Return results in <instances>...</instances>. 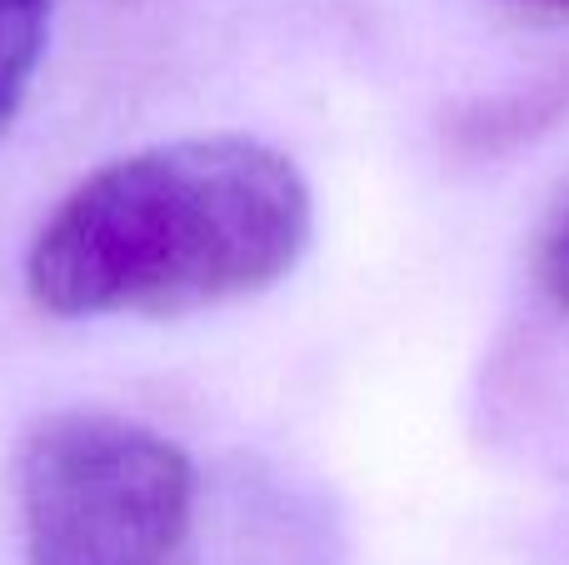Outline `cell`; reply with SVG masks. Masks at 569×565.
Returning a JSON list of instances; mask_svg holds the SVG:
<instances>
[{
	"instance_id": "cell-3",
	"label": "cell",
	"mask_w": 569,
	"mask_h": 565,
	"mask_svg": "<svg viewBox=\"0 0 569 565\" xmlns=\"http://www.w3.org/2000/svg\"><path fill=\"white\" fill-rule=\"evenodd\" d=\"M56 0H0V136L16 120L20 100L30 90V76L40 66Z\"/></svg>"
},
{
	"instance_id": "cell-4",
	"label": "cell",
	"mask_w": 569,
	"mask_h": 565,
	"mask_svg": "<svg viewBox=\"0 0 569 565\" xmlns=\"http://www.w3.org/2000/svg\"><path fill=\"white\" fill-rule=\"evenodd\" d=\"M540 290L555 300V310L569 316V206L555 216L540 246Z\"/></svg>"
},
{
	"instance_id": "cell-1",
	"label": "cell",
	"mask_w": 569,
	"mask_h": 565,
	"mask_svg": "<svg viewBox=\"0 0 569 565\" xmlns=\"http://www.w3.org/2000/svg\"><path fill=\"white\" fill-rule=\"evenodd\" d=\"M315 230L300 166L250 136L146 146L86 176L36 230L26 290L46 316H180L270 290Z\"/></svg>"
},
{
	"instance_id": "cell-2",
	"label": "cell",
	"mask_w": 569,
	"mask_h": 565,
	"mask_svg": "<svg viewBox=\"0 0 569 565\" xmlns=\"http://www.w3.org/2000/svg\"><path fill=\"white\" fill-rule=\"evenodd\" d=\"M30 565H196V466L116 410H56L16 460Z\"/></svg>"
},
{
	"instance_id": "cell-5",
	"label": "cell",
	"mask_w": 569,
	"mask_h": 565,
	"mask_svg": "<svg viewBox=\"0 0 569 565\" xmlns=\"http://www.w3.org/2000/svg\"><path fill=\"white\" fill-rule=\"evenodd\" d=\"M540 6H560V10H569V0H540Z\"/></svg>"
}]
</instances>
